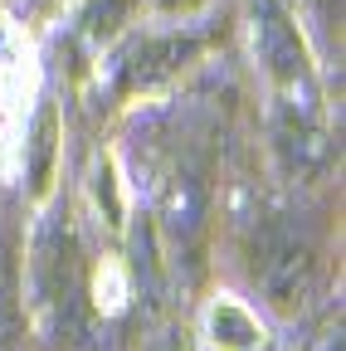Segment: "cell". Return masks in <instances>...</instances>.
Returning a JSON list of instances; mask_svg holds the SVG:
<instances>
[{"mask_svg": "<svg viewBox=\"0 0 346 351\" xmlns=\"http://www.w3.org/2000/svg\"><path fill=\"white\" fill-rule=\"evenodd\" d=\"M205 210H210V186L205 176L181 166L166 176V191H161V234L171 239L176 254H190L195 239L205 234Z\"/></svg>", "mask_w": 346, "mask_h": 351, "instance_id": "5b68a950", "label": "cell"}, {"mask_svg": "<svg viewBox=\"0 0 346 351\" xmlns=\"http://www.w3.org/2000/svg\"><path fill=\"white\" fill-rule=\"evenodd\" d=\"M205 49V34L195 29H171V34H142L117 64V93H151V88L171 83L181 69H190Z\"/></svg>", "mask_w": 346, "mask_h": 351, "instance_id": "277c9868", "label": "cell"}, {"mask_svg": "<svg viewBox=\"0 0 346 351\" xmlns=\"http://www.w3.org/2000/svg\"><path fill=\"white\" fill-rule=\"evenodd\" d=\"M210 332H214V341H220L225 351H249V346L258 341L254 313H249V307H239V302H230V298L210 307Z\"/></svg>", "mask_w": 346, "mask_h": 351, "instance_id": "52a82bcc", "label": "cell"}, {"mask_svg": "<svg viewBox=\"0 0 346 351\" xmlns=\"http://www.w3.org/2000/svg\"><path fill=\"white\" fill-rule=\"evenodd\" d=\"M249 15H254V54L264 64V78L278 103V127H322L312 64H308V49H302L293 15L278 0H249Z\"/></svg>", "mask_w": 346, "mask_h": 351, "instance_id": "7a4b0ae2", "label": "cell"}, {"mask_svg": "<svg viewBox=\"0 0 346 351\" xmlns=\"http://www.w3.org/2000/svg\"><path fill=\"white\" fill-rule=\"evenodd\" d=\"M132 5L137 0H88V10H83V34L88 39H112L122 25H127V15H132Z\"/></svg>", "mask_w": 346, "mask_h": 351, "instance_id": "ba28073f", "label": "cell"}, {"mask_svg": "<svg viewBox=\"0 0 346 351\" xmlns=\"http://www.w3.org/2000/svg\"><path fill=\"white\" fill-rule=\"evenodd\" d=\"M156 10H186V5H195V0H151Z\"/></svg>", "mask_w": 346, "mask_h": 351, "instance_id": "30bf717a", "label": "cell"}, {"mask_svg": "<svg viewBox=\"0 0 346 351\" xmlns=\"http://www.w3.org/2000/svg\"><path fill=\"white\" fill-rule=\"evenodd\" d=\"M25 346V274L15 263V249L0 239V351Z\"/></svg>", "mask_w": 346, "mask_h": 351, "instance_id": "8992f818", "label": "cell"}, {"mask_svg": "<svg viewBox=\"0 0 346 351\" xmlns=\"http://www.w3.org/2000/svg\"><path fill=\"white\" fill-rule=\"evenodd\" d=\"M147 351H195V346H190V332H186V327H161V332L147 341Z\"/></svg>", "mask_w": 346, "mask_h": 351, "instance_id": "9c48e42d", "label": "cell"}, {"mask_svg": "<svg viewBox=\"0 0 346 351\" xmlns=\"http://www.w3.org/2000/svg\"><path fill=\"white\" fill-rule=\"evenodd\" d=\"M322 278V244L297 215H264L249 234V283L273 313L297 317Z\"/></svg>", "mask_w": 346, "mask_h": 351, "instance_id": "6da1fadb", "label": "cell"}, {"mask_svg": "<svg viewBox=\"0 0 346 351\" xmlns=\"http://www.w3.org/2000/svg\"><path fill=\"white\" fill-rule=\"evenodd\" d=\"M83 258H78V234L69 215H49V225L34 234V258H29V298L34 313L45 317L54 341H78L88 302H83Z\"/></svg>", "mask_w": 346, "mask_h": 351, "instance_id": "3957f363", "label": "cell"}]
</instances>
